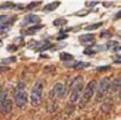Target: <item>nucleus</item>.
<instances>
[{"instance_id":"nucleus-23","label":"nucleus","mask_w":121,"mask_h":120,"mask_svg":"<svg viewBox=\"0 0 121 120\" xmlns=\"http://www.w3.org/2000/svg\"><path fill=\"white\" fill-rule=\"evenodd\" d=\"M15 61H16V57H9V58L4 60V63H10V62H15Z\"/></svg>"},{"instance_id":"nucleus-27","label":"nucleus","mask_w":121,"mask_h":120,"mask_svg":"<svg viewBox=\"0 0 121 120\" xmlns=\"http://www.w3.org/2000/svg\"><path fill=\"white\" fill-rule=\"evenodd\" d=\"M6 18V16H0V20H2V19H4Z\"/></svg>"},{"instance_id":"nucleus-16","label":"nucleus","mask_w":121,"mask_h":120,"mask_svg":"<svg viewBox=\"0 0 121 120\" xmlns=\"http://www.w3.org/2000/svg\"><path fill=\"white\" fill-rule=\"evenodd\" d=\"M87 66H90V63H84V62H78L76 63V66H75V70H82L85 69Z\"/></svg>"},{"instance_id":"nucleus-14","label":"nucleus","mask_w":121,"mask_h":120,"mask_svg":"<svg viewBox=\"0 0 121 120\" xmlns=\"http://www.w3.org/2000/svg\"><path fill=\"white\" fill-rule=\"evenodd\" d=\"M42 27H43L42 25H34L33 27H30V28H28L27 30H25V34L26 35H33V34H35L37 30L40 29Z\"/></svg>"},{"instance_id":"nucleus-13","label":"nucleus","mask_w":121,"mask_h":120,"mask_svg":"<svg viewBox=\"0 0 121 120\" xmlns=\"http://www.w3.org/2000/svg\"><path fill=\"white\" fill-rule=\"evenodd\" d=\"M11 25H13L11 22H1V24H0V33H6V31H8V30L11 28Z\"/></svg>"},{"instance_id":"nucleus-5","label":"nucleus","mask_w":121,"mask_h":120,"mask_svg":"<svg viewBox=\"0 0 121 120\" xmlns=\"http://www.w3.org/2000/svg\"><path fill=\"white\" fill-rule=\"evenodd\" d=\"M67 94V89L65 88V85L63 83H56L55 85L53 86V89L49 92V98L51 99H64Z\"/></svg>"},{"instance_id":"nucleus-25","label":"nucleus","mask_w":121,"mask_h":120,"mask_svg":"<svg viewBox=\"0 0 121 120\" xmlns=\"http://www.w3.org/2000/svg\"><path fill=\"white\" fill-rule=\"evenodd\" d=\"M89 4V7H93L94 4H99V1H90V2H86Z\"/></svg>"},{"instance_id":"nucleus-21","label":"nucleus","mask_w":121,"mask_h":120,"mask_svg":"<svg viewBox=\"0 0 121 120\" xmlns=\"http://www.w3.org/2000/svg\"><path fill=\"white\" fill-rule=\"evenodd\" d=\"M17 49H18V47L16 45H8L7 46V51H9V52H13V51H17Z\"/></svg>"},{"instance_id":"nucleus-7","label":"nucleus","mask_w":121,"mask_h":120,"mask_svg":"<svg viewBox=\"0 0 121 120\" xmlns=\"http://www.w3.org/2000/svg\"><path fill=\"white\" fill-rule=\"evenodd\" d=\"M11 109H13V101L7 95H4L0 101V111L4 115H8L11 112Z\"/></svg>"},{"instance_id":"nucleus-6","label":"nucleus","mask_w":121,"mask_h":120,"mask_svg":"<svg viewBox=\"0 0 121 120\" xmlns=\"http://www.w3.org/2000/svg\"><path fill=\"white\" fill-rule=\"evenodd\" d=\"M15 102L19 108H25L28 102V94L25 90H19L17 89L16 93H15Z\"/></svg>"},{"instance_id":"nucleus-12","label":"nucleus","mask_w":121,"mask_h":120,"mask_svg":"<svg viewBox=\"0 0 121 120\" xmlns=\"http://www.w3.org/2000/svg\"><path fill=\"white\" fill-rule=\"evenodd\" d=\"M60 61H63V62H72L74 58V56L72 55V54H69V53L63 52V53H60Z\"/></svg>"},{"instance_id":"nucleus-22","label":"nucleus","mask_w":121,"mask_h":120,"mask_svg":"<svg viewBox=\"0 0 121 120\" xmlns=\"http://www.w3.org/2000/svg\"><path fill=\"white\" fill-rule=\"evenodd\" d=\"M95 51H93V49H89V48H86L85 51H84V54L85 55H91V54H94Z\"/></svg>"},{"instance_id":"nucleus-20","label":"nucleus","mask_w":121,"mask_h":120,"mask_svg":"<svg viewBox=\"0 0 121 120\" xmlns=\"http://www.w3.org/2000/svg\"><path fill=\"white\" fill-rule=\"evenodd\" d=\"M42 4L40 1H36V2H31V4H28V6H27L26 8H27V9H33V8H34V7H36V6H38V4Z\"/></svg>"},{"instance_id":"nucleus-4","label":"nucleus","mask_w":121,"mask_h":120,"mask_svg":"<svg viewBox=\"0 0 121 120\" xmlns=\"http://www.w3.org/2000/svg\"><path fill=\"white\" fill-rule=\"evenodd\" d=\"M110 79L109 77H103V79H101L100 82L96 84V95H95V100L96 101H102L104 98H105V95L107 93L109 92L110 90Z\"/></svg>"},{"instance_id":"nucleus-9","label":"nucleus","mask_w":121,"mask_h":120,"mask_svg":"<svg viewBox=\"0 0 121 120\" xmlns=\"http://www.w3.org/2000/svg\"><path fill=\"white\" fill-rule=\"evenodd\" d=\"M78 40L81 42L82 44H85V43H93L94 42V35L93 34H84V35H81Z\"/></svg>"},{"instance_id":"nucleus-2","label":"nucleus","mask_w":121,"mask_h":120,"mask_svg":"<svg viewBox=\"0 0 121 120\" xmlns=\"http://www.w3.org/2000/svg\"><path fill=\"white\" fill-rule=\"evenodd\" d=\"M96 81H90L89 83L86 84V86L83 89L82 91V95H81V98H80V104H78V107L80 108H84L86 106L87 103L90 102V100L92 99V97L94 95L95 93V90H96Z\"/></svg>"},{"instance_id":"nucleus-3","label":"nucleus","mask_w":121,"mask_h":120,"mask_svg":"<svg viewBox=\"0 0 121 120\" xmlns=\"http://www.w3.org/2000/svg\"><path fill=\"white\" fill-rule=\"evenodd\" d=\"M44 85H45V83H44L43 80H39L35 83L34 88L31 90V93H30V103H31L33 107H38L42 103Z\"/></svg>"},{"instance_id":"nucleus-10","label":"nucleus","mask_w":121,"mask_h":120,"mask_svg":"<svg viewBox=\"0 0 121 120\" xmlns=\"http://www.w3.org/2000/svg\"><path fill=\"white\" fill-rule=\"evenodd\" d=\"M110 90L112 92H120V77H117L113 80L112 83H110Z\"/></svg>"},{"instance_id":"nucleus-19","label":"nucleus","mask_w":121,"mask_h":120,"mask_svg":"<svg viewBox=\"0 0 121 120\" xmlns=\"http://www.w3.org/2000/svg\"><path fill=\"white\" fill-rule=\"evenodd\" d=\"M110 69H111V66H110V65H107V66H99V67H96V71L102 72V71H109Z\"/></svg>"},{"instance_id":"nucleus-24","label":"nucleus","mask_w":121,"mask_h":120,"mask_svg":"<svg viewBox=\"0 0 121 120\" xmlns=\"http://www.w3.org/2000/svg\"><path fill=\"white\" fill-rule=\"evenodd\" d=\"M4 90H2V88H1V85H0V101L2 100V98L4 97Z\"/></svg>"},{"instance_id":"nucleus-26","label":"nucleus","mask_w":121,"mask_h":120,"mask_svg":"<svg viewBox=\"0 0 121 120\" xmlns=\"http://www.w3.org/2000/svg\"><path fill=\"white\" fill-rule=\"evenodd\" d=\"M8 70H9L8 66H4V67L0 66V72H4V71H8Z\"/></svg>"},{"instance_id":"nucleus-15","label":"nucleus","mask_w":121,"mask_h":120,"mask_svg":"<svg viewBox=\"0 0 121 120\" xmlns=\"http://www.w3.org/2000/svg\"><path fill=\"white\" fill-rule=\"evenodd\" d=\"M103 25V22H96V24H92V25H87L85 26V29L86 30H93V29H98L101 26Z\"/></svg>"},{"instance_id":"nucleus-8","label":"nucleus","mask_w":121,"mask_h":120,"mask_svg":"<svg viewBox=\"0 0 121 120\" xmlns=\"http://www.w3.org/2000/svg\"><path fill=\"white\" fill-rule=\"evenodd\" d=\"M40 22V18L37 16V15H27L26 17L24 18L22 20V25H30V24H34V25H37Z\"/></svg>"},{"instance_id":"nucleus-11","label":"nucleus","mask_w":121,"mask_h":120,"mask_svg":"<svg viewBox=\"0 0 121 120\" xmlns=\"http://www.w3.org/2000/svg\"><path fill=\"white\" fill-rule=\"evenodd\" d=\"M60 4V1H55V2H52V4H48L44 7V11H53V10H55Z\"/></svg>"},{"instance_id":"nucleus-1","label":"nucleus","mask_w":121,"mask_h":120,"mask_svg":"<svg viewBox=\"0 0 121 120\" xmlns=\"http://www.w3.org/2000/svg\"><path fill=\"white\" fill-rule=\"evenodd\" d=\"M69 89H71V94H69V101L72 103L78 102V100L82 95V91L84 89L83 85V76H75L69 81Z\"/></svg>"},{"instance_id":"nucleus-18","label":"nucleus","mask_w":121,"mask_h":120,"mask_svg":"<svg viewBox=\"0 0 121 120\" xmlns=\"http://www.w3.org/2000/svg\"><path fill=\"white\" fill-rule=\"evenodd\" d=\"M112 36V34L109 31V30H103L102 33H101V37L102 38H110Z\"/></svg>"},{"instance_id":"nucleus-17","label":"nucleus","mask_w":121,"mask_h":120,"mask_svg":"<svg viewBox=\"0 0 121 120\" xmlns=\"http://www.w3.org/2000/svg\"><path fill=\"white\" fill-rule=\"evenodd\" d=\"M13 6H15V4H13V2H6V4H0V9H1V10L11 9V8H13Z\"/></svg>"}]
</instances>
